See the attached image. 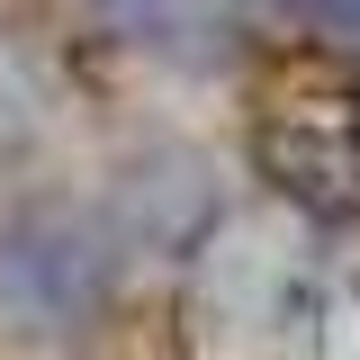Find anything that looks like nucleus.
Listing matches in <instances>:
<instances>
[{"label":"nucleus","instance_id":"f03ea898","mask_svg":"<svg viewBox=\"0 0 360 360\" xmlns=\"http://www.w3.org/2000/svg\"><path fill=\"white\" fill-rule=\"evenodd\" d=\"M217 225V172L207 153L189 144H144L127 153V172L108 189V234L117 252H162V262H189Z\"/></svg>","mask_w":360,"mask_h":360},{"label":"nucleus","instance_id":"39448f33","mask_svg":"<svg viewBox=\"0 0 360 360\" xmlns=\"http://www.w3.org/2000/svg\"><path fill=\"white\" fill-rule=\"evenodd\" d=\"M307 27H333V37H360V0H288Z\"/></svg>","mask_w":360,"mask_h":360},{"label":"nucleus","instance_id":"20e7f679","mask_svg":"<svg viewBox=\"0 0 360 360\" xmlns=\"http://www.w3.org/2000/svg\"><path fill=\"white\" fill-rule=\"evenodd\" d=\"M262 162L288 198H315V207H360V135H333V127H262Z\"/></svg>","mask_w":360,"mask_h":360},{"label":"nucleus","instance_id":"7ed1b4c3","mask_svg":"<svg viewBox=\"0 0 360 360\" xmlns=\"http://www.w3.org/2000/svg\"><path fill=\"white\" fill-rule=\"evenodd\" d=\"M108 9V27L135 37L144 54H162V63H189V72H217L234 63V0H99Z\"/></svg>","mask_w":360,"mask_h":360},{"label":"nucleus","instance_id":"f257e3e1","mask_svg":"<svg viewBox=\"0 0 360 360\" xmlns=\"http://www.w3.org/2000/svg\"><path fill=\"white\" fill-rule=\"evenodd\" d=\"M117 288V234L90 207L45 198L0 225V324L9 333H82Z\"/></svg>","mask_w":360,"mask_h":360}]
</instances>
